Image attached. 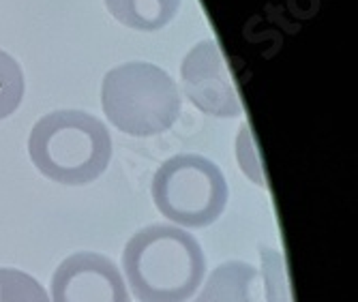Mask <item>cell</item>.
<instances>
[{"label":"cell","instance_id":"cell-1","mask_svg":"<svg viewBox=\"0 0 358 302\" xmlns=\"http://www.w3.org/2000/svg\"><path fill=\"white\" fill-rule=\"evenodd\" d=\"M127 283L140 302H187L202 285L200 243L174 225H148L122 251Z\"/></svg>","mask_w":358,"mask_h":302},{"label":"cell","instance_id":"cell-2","mask_svg":"<svg viewBox=\"0 0 358 302\" xmlns=\"http://www.w3.org/2000/svg\"><path fill=\"white\" fill-rule=\"evenodd\" d=\"M28 152L37 170L60 185H88L112 159L106 124L86 112H52L32 127Z\"/></svg>","mask_w":358,"mask_h":302},{"label":"cell","instance_id":"cell-3","mask_svg":"<svg viewBox=\"0 0 358 302\" xmlns=\"http://www.w3.org/2000/svg\"><path fill=\"white\" fill-rule=\"evenodd\" d=\"M101 103L110 122L134 138L168 131L180 116L176 82L150 62H127L103 78Z\"/></svg>","mask_w":358,"mask_h":302},{"label":"cell","instance_id":"cell-4","mask_svg":"<svg viewBox=\"0 0 358 302\" xmlns=\"http://www.w3.org/2000/svg\"><path fill=\"white\" fill-rule=\"evenodd\" d=\"M152 199L170 221L182 227H206L225 210L227 182L213 161L200 154H178L155 172Z\"/></svg>","mask_w":358,"mask_h":302},{"label":"cell","instance_id":"cell-5","mask_svg":"<svg viewBox=\"0 0 358 302\" xmlns=\"http://www.w3.org/2000/svg\"><path fill=\"white\" fill-rule=\"evenodd\" d=\"M180 76L185 94L204 114L217 118L243 114V103L217 41L206 39L195 45L182 60Z\"/></svg>","mask_w":358,"mask_h":302},{"label":"cell","instance_id":"cell-6","mask_svg":"<svg viewBox=\"0 0 358 302\" xmlns=\"http://www.w3.org/2000/svg\"><path fill=\"white\" fill-rule=\"evenodd\" d=\"M52 302H129L127 285L112 259L76 253L52 275Z\"/></svg>","mask_w":358,"mask_h":302},{"label":"cell","instance_id":"cell-7","mask_svg":"<svg viewBox=\"0 0 358 302\" xmlns=\"http://www.w3.org/2000/svg\"><path fill=\"white\" fill-rule=\"evenodd\" d=\"M195 302H259L257 271L245 261H225L215 268Z\"/></svg>","mask_w":358,"mask_h":302},{"label":"cell","instance_id":"cell-8","mask_svg":"<svg viewBox=\"0 0 358 302\" xmlns=\"http://www.w3.org/2000/svg\"><path fill=\"white\" fill-rule=\"evenodd\" d=\"M106 7L120 24L152 32L174 20L180 0H106Z\"/></svg>","mask_w":358,"mask_h":302},{"label":"cell","instance_id":"cell-9","mask_svg":"<svg viewBox=\"0 0 358 302\" xmlns=\"http://www.w3.org/2000/svg\"><path fill=\"white\" fill-rule=\"evenodd\" d=\"M0 302H52L37 279L15 271L0 268Z\"/></svg>","mask_w":358,"mask_h":302},{"label":"cell","instance_id":"cell-10","mask_svg":"<svg viewBox=\"0 0 358 302\" xmlns=\"http://www.w3.org/2000/svg\"><path fill=\"white\" fill-rule=\"evenodd\" d=\"M24 96V73L13 56L0 50V120L11 116Z\"/></svg>","mask_w":358,"mask_h":302}]
</instances>
